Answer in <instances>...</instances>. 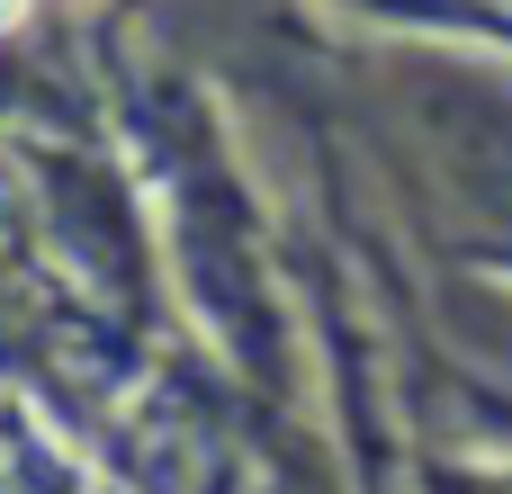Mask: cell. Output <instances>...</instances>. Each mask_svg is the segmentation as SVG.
<instances>
[{
    "instance_id": "6da1fadb",
    "label": "cell",
    "mask_w": 512,
    "mask_h": 494,
    "mask_svg": "<svg viewBox=\"0 0 512 494\" xmlns=\"http://www.w3.org/2000/svg\"><path fill=\"white\" fill-rule=\"evenodd\" d=\"M9 9H18V0H0V18H9Z\"/></svg>"
}]
</instances>
